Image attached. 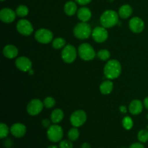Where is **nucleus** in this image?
Masks as SVG:
<instances>
[{
	"instance_id": "obj_17",
	"label": "nucleus",
	"mask_w": 148,
	"mask_h": 148,
	"mask_svg": "<svg viewBox=\"0 0 148 148\" xmlns=\"http://www.w3.org/2000/svg\"><path fill=\"white\" fill-rule=\"evenodd\" d=\"M3 54L7 59H14L18 55V49L14 45H7L3 49Z\"/></svg>"
},
{
	"instance_id": "obj_14",
	"label": "nucleus",
	"mask_w": 148,
	"mask_h": 148,
	"mask_svg": "<svg viewBox=\"0 0 148 148\" xmlns=\"http://www.w3.org/2000/svg\"><path fill=\"white\" fill-rule=\"evenodd\" d=\"M15 12L10 8H3L0 11V19L4 23H11L16 18Z\"/></svg>"
},
{
	"instance_id": "obj_39",
	"label": "nucleus",
	"mask_w": 148,
	"mask_h": 148,
	"mask_svg": "<svg viewBox=\"0 0 148 148\" xmlns=\"http://www.w3.org/2000/svg\"><path fill=\"white\" fill-rule=\"evenodd\" d=\"M147 120H148V114H147Z\"/></svg>"
},
{
	"instance_id": "obj_22",
	"label": "nucleus",
	"mask_w": 148,
	"mask_h": 148,
	"mask_svg": "<svg viewBox=\"0 0 148 148\" xmlns=\"http://www.w3.org/2000/svg\"><path fill=\"white\" fill-rule=\"evenodd\" d=\"M64 116V114L63 111L60 108H56L52 111L51 114V120L53 124H56L62 121Z\"/></svg>"
},
{
	"instance_id": "obj_24",
	"label": "nucleus",
	"mask_w": 148,
	"mask_h": 148,
	"mask_svg": "<svg viewBox=\"0 0 148 148\" xmlns=\"http://www.w3.org/2000/svg\"><path fill=\"white\" fill-rule=\"evenodd\" d=\"M66 46V40L63 38H56L52 41V46L55 49H60Z\"/></svg>"
},
{
	"instance_id": "obj_1",
	"label": "nucleus",
	"mask_w": 148,
	"mask_h": 148,
	"mask_svg": "<svg viewBox=\"0 0 148 148\" xmlns=\"http://www.w3.org/2000/svg\"><path fill=\"white\" fill-rule=\"evenodd\" d=\"M103 73L108 79H114L119 77L121 73V65L118 60H109L104 66Z\"/></svg>"
},
{
	"instance_id": "obj_41",
	"label": "nucleus",
	"mask_w": 148,
	"mask_h": 148,
	"mask_svg": "<svg viewBox=\"0 0 148 148\" xmlns=\"http://www.w3.org/2000/svg\"><path fill=\"white\" fill-rule=\"evenodd\" d=\"M1 1H4V0H1Z\"/></svg>"
},
{
	"instance_id": "obj_16",
	"label": "nucleus",
	"mask_w": 148,
	"mask_h": 148,
	"mask_svg": "<svg viewBox=\"0 0 148 148\" xmlns=\"http://www.w3.org/2000/svg\"><path fill=\"white\" fill-rule=\"evenodd\" d=\"M144 104L140 100H133L129 106V111L132 115H139L143 110Z\"/></svg>"
},
{
	"instance_id": "obj_4",
	"label": "nucleus",
	"mask_w": 148,
	"mask_h": 148,
	"mask_svg": "<svg viewBox=\"0 0 148 148\" xmlns=\"http://www.w3.org/2000/svg\"><path fill=\"white\" fill-rule=\"evenodd\" d=\"M77 51L79 57L84 61L92 60L95 57V50L89 43H82L78 48Z\"/></svg>"
},
{
	"instance_id": "obj_28",
	"label": "nucleus",
	"mask_w": 148,
	"mask_h": 148,
	"mask_svg": "<svg viewBox=\"0 0 148 148\" xmlns=\"http://www.w3.org/2000/svg\"><path fill=\"white\" fill-rule=\"evenodd\" d=\"M133 123L132 119L131 117L130 116H125L122 120V126L125 130H131L133 127Z\"/></svg>"
},
{
	"instance_id": "obj_11",
	"label": "nucleus",
	"mask_w": 148,
	"mask_h": 148,
	"mask_svg": "<svg viewBox=\"0 0 148 148\" xmlns=\"http://www.w3.org/2000/svg\"><path fill=\"white\" fill-rule=\"evenodd\" d=\"M92 37L97 43H103L108 38V31L106 28L103 26L96 27L92 30Z\"/></svg>"
},
{
	"instance_id": "obj_34",
	"label": "nucleus",
	"mask_w": 148,
	"mask_h": 148,
	"mask_svg": "<svg viewBox=\"0 0 148 148\" xmlns=\"http://www.w3.org/2000/svg\"><path fill=\"white\" fill-rule=\"evenodd\" d=\"M42 125L45 128H49L51 127V121L49 119H43L42 121Z\"/></svg>"
},
{
	"instance_id": "obj_32",
	"label": "nucleus",
	"mask_w": 148,
	"mask_h": 148,
	"mask_svg": "<svg viewBox=\"0 0 148 148\" xmlns=\"http://www.w3.org/2000/svg\"><path fill=\"white\" fill-rule=\"evenodd\" d=\"M75 1L78 4H80V5H86V4H88L89 3H90L92 0H75Z\"/></svg>"
},
{
	"instance_id": "obj_19",
	"label": "nucleus",
	"mask_w": 148,
	"mask_h": 148,
	"mask_svg": "<svg viewBox=\"0 0 148 148\" xmlns=\"http://www.w3.org/2000/svg\"><path fill=\"white\" fill-rule=\"evenodd\" d=\"M133 9L130 4H124L119 10V15L122 19H127L132 14Z\"/></svg>"
},
{
	"instance_id": "obj_15",
	"label": "nucleus",
	"mask_w": 148,
	"mask_h": 148,
	"mask_svg": "<svg viewBox=\"0 0 148 148\" xmlns=\"http://www.w3.org/2000/svg\"><path fill=\"white\" fill-rule=\"evenodd\" d=\"M10 132L14 137L21 138L25 134L26 127L21 123H15L10 128Z\"/></svg>"
},
{
	"instance_id": "obj_36",
	"label": "nucleus",
	"mask_w": 148,
	"mask_h": 148,
	"mask_svg": "<svg viewBox=\"0 0 148 148\" xmlns=\"http://www.w3.org/2000/svg\"><path fill=\"white\" fill-rule=\"evenodd\" d=\"M143 104H144V106L145 107V108H147L148 110V96L146 97V98L144 99Z\"/></svg>"
},
{
	"instance_id": "obj_31",
	"label": "nucleus",
	"mask_w": 148,
	"mask_h": 148,
	"mask_svg": "<svg viewBox=\"0 0 148 148\" xmlns=\"http://www.w3.org/2000/svg\"><path fill=\"white\" fill-rule=\"evenodd\" d=\"M59 147L60 148H73V145L71 140H62L59 143Z\"/></svg>"
},
{
	"instance_id": "obj_23",
	"label": "nucleus",
	"mask_w": 148,
	"mask_h": 148,
	"mask_svg": "<svg viewBox=\"0 0 148 148\" xmlns=\"http://www.w3.org/2000/svg\"><path fill=\"white\" fill-rule=\"evenodd\" d=\"M15 12L17 15L20 17H25L29 13V9L27 6L22 5L18 6L15 10Z\"/></svg>"
},
{
	"instance_id": "obj_21",
	"label": "nucleus",
	"mask_w": 148,
	"mask_h": 148,
	"mask_svg": "<svg viewBox=\"0 0 148 148\" xmlns=\"http://www.w3.org/2000/svg\"><path fill=\"white\" fill-rule=\"evenodd\" d=\"M64 10L66 15L73 16L75 13L77 12V7L76 2L72 1H69L64 4Z\"/></svg>"
},
{
	"instance_id": "obj_9",
	"label": "nucleus",
	"mask_w": 148,
	"mask_h": 148,
	"mask_svg": "<svg viewBox=\"0 0 148 148\" xmlns=\"http://www.w3.org/2000/svg\"><path fill=\"white\" fill-rule=\"evenodd\" d=\"M16 28L19 33L23 36H30L33 33V27L30 21L25 19L19 20L16 25Z\"/></svg>"
},
{
	"instance_id": "obj_37",
	"label": "nucleus",
	"mask_w": 148,
	"mask_h": 148,
	"mask_svg": "<svg viewBox=\"0 0 148 148\" xmlns=\"http://www.w3.org/2000/svg\"><path fill=\"white\" fill-rule=\"evenodd\" d=\"M81 148H91V146H90V145L89 144V143H83V144L82 145V146H81Z\"/></svg>"
},
{
	"instance_id": "obj_13",
	"label": "nucleus",
	"mask_w": 148,
	"mask_h": 148,
	"mask_svg": "<svg viewBox=\"0 0 148 148\" xmlns=\"http://www.w3.org/2000/svg\"><path fill=\"white\" fill-rule=\"evenodd\" d=\"M15 66L19 70L29 72L32 68V62L30 59L26 56H20L16 59Z\"/></svg>"
},
{
	"instance_id": "obj_27",
	"label": "nucleus",
	"mask_w": 148,
	"mask_h": 148,
	"mask_svg": "<svg viewBox=\"0 0 148 148\" xmlns=\"http://www.w3.org/2000/svg\"><path fill=\"white\" fill-rule=\"evenodd\" d=\"M137 138L139 141L142 143H145L148 141V130H140L137 134Z\"/></svg>"
},
{
	"instance_id": "obj_2",
	"label": "nucleus",
	"mask_w": 148,
	"mask_h": 148,
	"mask_svg": "<svg viewBox=\"0 0 148 148\" xmlns=\"http://www.w3.org/2000/svg\"><path fill=\"white\" fill-rule=\"evenodd\" d=\"M119 14L114 10H106L100 17V23L103 27L111 28L119 23Z\"/></svg>"
},
{
	"instance_id": "obj_25",
	"label": "nucleus",
	"mask_w": 148,
	"mask_h": 148,
	"mask_svg": "<svg viewBox=\"0 0 148 148\" xmlns=\"http://www.w3.org/2000/svg\"><path fill=\"white\" fill-rule=\"evenodd\" d=\"M79 137V132L77 127H74L68 132V138L71 141H76Z\"/></svg>"
},
{
	"instance_id": "obj_18",
	"label": "nucleus",
	"mask_w": 148,
	"mask_h": 148,
	"mask_svg": "<svg viewBox=\"0 0 148 148\" xmlns=\"http://www.w3.org/2000/svg\"><path fill=\"white\" fill-rule=\"evenodd\" d=\"M92 16L90 10L86 7L79 8L77 10V17L81 22H88Z\"/></svg>"
},
{
	"instance_id": "obj_3",
	"label": "nucleus",
	"mask_w": 148,
	"mask_h": 148,
	"mask_svg": "<svg viewBox=\"0 0 148 148\" xmlns=\"http://www.w3.org/2000/svg\"><path fill=\"white\" fill-rule=\"evenodd\" d=\"M91 26L87 22H81L77 24L74 27V36L78 39L85 40L92 35Z\"/></svg>"
},
{
	"instance_id": "obj_30",
	"label": "nucleus",
	"mask_w": 148,
	"mask_h": 148,
	"mask_svg": "<svg viewBox=\"0 0 148 148\" xmlns=\"http://www.w3.org/2000/svg\"><path fill=\"white\" fill-rule=\"evenodd\" d=\"M55 104H56V101L52 97H46L44 99V101H43L44 107H46L47 108H53L55 106Z\"/></svg>"
},
{
	"instance_id": "obj_6",
	"label": "nucleus",
	"mask_w": 148,
	"mask_h": 148,
	"mask_svg": "<svg viewBox=\"0 0 148 148\" xmlns=\"http://www.w3.org/2000/svg\"><path fill=\"white\" fill-rule=\"evenodd\" d=\"M77 50L75 46L71 44L66 45L62 51V59L65 63L71 64L77 58Z\"/></svg>"
},
{
	"instance_id": "obj_10",
	"label": "nucleus",
	"mask_w": 148,
	"mask_h": 148,
	"mask_svg": "<svg viewBox=\"0 0 148 148\" xmlns=\"http://www.w3.org/2000/svg\"><path fill=\"white\" fill-rule=\"evenodd\" d=\"M44 105L39 99H33L27 106V112L30 116H36L40 114L43 110Z\"/></svg>"
},
{
	"instance_id": "obj_8",
	"label": "nucleus",
	"mask_w": 148,
	"mask_h": 148,
	"mask_svg": "<svg viewBox=\"0 0 148 148\" xmlns=\"http://www.w3.org/2000/svg\"><path fill=\"white\" fill-rule=\"evenodd\" d=\"M87 120V114L82 110L74 111L70 116L71 124L74 127H79L83 125Z\"/></svg>"
},
{
	"instance_id": "obj_12",
	"label": "nucleus",
	"mask_w": 148,
	"mask_h": 148,
	"mask_svg": "<svg viewBox=\"0 0 148 148\" xmlns=\"http://www.w3.org/2000/svg\"><path fill=\"white\" fill-rule=\"evenodd\" d=\"M129 27L134 33H140L144 30L145 23L140 17H134L130 20Z\"/></svg>"
},
{
	"instance_id": "obj_38",
	"label": "nucleus",
	"mask_w": 148,
	"mask_h": 148,
	"mask_svg": "<svg viewBox=\"0 0 148 148\" xmlns=\"http://www.w3.org/2000/svg\"><path fill=\"white\" fill-rule=\"evenodd\" d=\"M47 148H58L57 146L56 145H50L49 147H48Z\"/></svg>"
},
{
	"instance_id": "obj_7",
	"label": "nucleus",
	"mask_w": 148,
	"mask_h": 148,
	"mask_svg": "<svg viewBox=\"0 0 148 148\" xmlns=\"http://www.w3.org/2000/svg\"><path fill=\"white\" fill-rule=\"evenodd\" d=\"M53 35L51 30L46 28L38 29L35 33V38L38 42L43 44H47L52 41Z\"/></svg>"
},
{
	"instance_id": "obj_40",
	"label": "nucleus",
	"mask_w": 148,
	"mask_h": 148,
	"mask_svg": "<svg viewBox=\"0 0 148 148\" xmlns=\"http://www.w3.org/2000/svg\"><path fill=\"white\" fill-rule=\"evenodd\" d=\"M147 130H148V125H147Z\"/></svg>"
},
{
	"instance_id": "obj_20",
	"label": "nucleus",
	"mask_w": 148,
	"mask_h": 148,
	"mask_svg": "<svg viewBox=\"0 0 148 148\" xmlns=\"http://www.w3.org/2000/svg\"><path fill=\"white\" fill-rule=\"evenodd\" d=\"M114 89V83L110 79L103 82L100 85V91L103 95H108Z\"/></svg>"
},
{
	"instance_id": "obj_29",
	"label": "nucleus",
	"mask_w": 148,
	"mask_h": 148,
	"mask_svg": "<svg viewBox=\"0 0 148 148\" xmlns=\"http://www.w3.org/2000/svg\"><path fill=\"white\" fill-rule=\"evenodd\" d=\"M9 132H10V129L7 127V125L4 123L0 124V137L1 139L5 138L7 137Z\"/></svg>"
},
{
	"instance_id": "obj_5",
	"label": "nucleus",
	"mask_w": 148,
	"mask_h": 148,
	"mask_svg": "<svg viewBox=\"0 0 148 148\" xmlns=\"http://www.w3.org/2000/svg\"><path fill=\"white\" fill-rule=\"evenodd\" d=\"M64 132L62 127L57 124L51 125L47 130V137L52 143H58L62 139Z\"/></svg>"
},
{
	"instance_id": "obj_33",
	"label": "nucleus",
	"mask_w": 148,
	"mask_h": 148,
	"mask_svg": "<svg viewBox=\"0 0 148 148\" xmlns=\"http://www.w3.org/2000/svg\"><path fill=\"white\" fill-rule=\"evenodd\" d=\"M130 148H145V146L142 143H135L131 145Z\"/></svg>"
},
{
	"instance_id": "obj_26",
	"label": "nucleus",
	"mask_w": 148,
	"mask_h": 148,
	"mask_svg": "<svg viewBox=\"0 0 148 148\" xmlns=\"http://www.w3.org/2000/svg\"><path fill=\"white\" fill-rule=\"evenodd\" d=\"M97 56L102 61H106L111 56V53L107 49H101L97 53Z\"/></svg>"
},
{
	"instance_id": "obj_35",
	"label": "nucleus",
	"mask_w": 148,
	"mask_h": 148,
	"mask_svg": "<svg viewBox=\"0 0 148 148\" xmlns=\"http://www.w3.org/2000/svg\"><path fill=\"white\" fill-rule=\"evenodd\" d=\"M119 110H120V111H121V112L124 114H125L127 111V108L125 106H121L119 107Z\"/></svg>"
}]
</instances>
